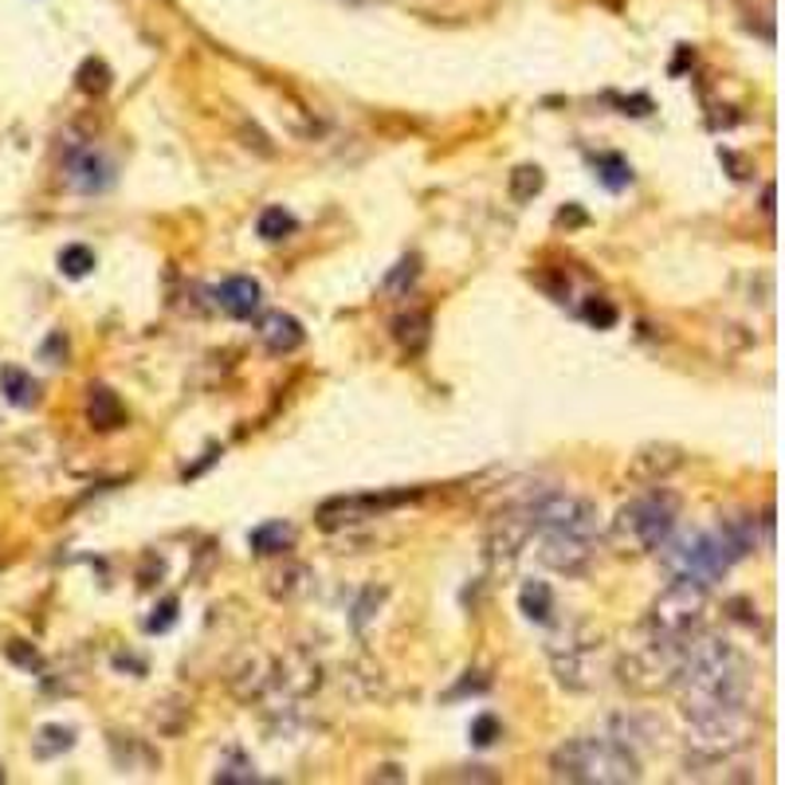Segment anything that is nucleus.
I'll list each match as a JSON object with an SVG mask.
<instances>
[{
    "mask_svg": "<svg viewBox=\"0 0 785 785\" xmlns=\"http://www.w3.org/2000/svg\"><path fill=\"white\" fill-rule=\"evenodd\" d=\"M173 621H177V601H173V597H165L162 606L154 609V617L145 621V629H150V632H170Z\"/></svg>",
    "mask_w": 785,
    "mask_h": 785,
    "instance_id": "nucleus-31",
    "label": "nucleus"
},
{
    "mask_svg": "<svg viewBox=\"0 0 785 785\" xmlns=\"http://www.w3.org/2000/svg\"><path fill=\"white\" fill-rule=\"evenodd\" d=\"M550 770L558 782L581 785H621L641 782V762L617 739H569L550 754Z\"/></svg>",
    "mask_w": 785,
    "mask_h": 785,
    "instance_id": "nucleus-2",
    "label": "nucleus"
},
{
    "mask_svg": "<svg viewBox=\"0 0 785 785\" xmlns=\"http://www.w3.org/2000/svg\"><path fill=\"white\" fill-rule=\"evenodd\" d=\"M707 586L699 581H687V578H672V586L652 601V613H648V632L656 641H691L699 636L707 624Z\"/></svg>",
    "mask_w": 785,
    "mask_h": 785,
    "instance_id": "nucleus-5",
    "label": "nucleus"
},
{
    "mask_svg": "<svg viewBox=\"0 0 785 785\" xmlns=\"http://www.w3.org/2000/svg\"><path fill=\"white\" fill-rule=\"evenodd\" d=\"M676 468H684V451L676 444H644L629 464V476L636 483H659V479H668Z\"/></svg>",
    "mask_w": 785,
    "mask_h": 785,
    "instance_id": "nucleus-11",
    "label": "nucleus"
},
{
    "mask_svg": "<svg viewBox=\"0 0 785 785\" xmlns=\"http://www.w3.org/2000/svg\"><path fill=\"white\" fill-rule=\"evenodd\" d=\"M538 562L550 566L554 574H586L593 562V542L586 534H569V531H538Z\"/></svg>",
    "mask_w": 785,
    "mask_h": 785,
    "instance_id": "nucleus-8",
    "label": "nucleus"
},
{
    "mask_svg": "<svg viewBox=\"0 0 785 785\" xmlns=\"http://www.w3.org/2000/svg\"><path fill=\"white\" fill-rule=\"evenodd\" d=\"M310 589V569L307 566H287L283 574H275L271 578V593L283 597V601H291V597H303Z\"/></svg>",
    "mask_w": 785,
    "mask_h": 785,
    "instance_id": "nucleus-23",
    "label": "nucleus"
},
{
    "mask_svg": "<svg viewBox=\"0 0 785 785\" xmlns=\"http://www.w3.org/2000/svg\"><path fill=\"white\" fill-rule=\"evenodd\" d=\"M656 554L659 562L668 566L672 578L699 581V586H715V581L727 578V569L734 566L715 531H684V534L672 531Z\"/></svg>",
    "mask_w": 785,
    "mask_h": 785,
    "instance_id": "nucleus-4",
    "label": "nucleus"
},
{
    "mask_svg": "<svg viewBox=\"0 0 785 785\" xmlns=\"http://www.w3.org/2000/svg\"><path fill=\"white\" fill-rule=\"evenodd\" d=\"M295 217H291L287 208L283 205H271V208H263L260 212V225H255V232L263 236V240H271V244H275V240H283V236H291L295 232Z\"/></svg>",
    "mask_w": 785,
    "mask_h": 785,
    "instance_id": "nucleus-22",
    "label": "nucleus"
},
{
    "mask_svg": "<svg viewBox=\"0 0 785 785\" xmlns=\"http://www.w3.org/2000/svg\"><path fill=\"white\" fill-rule=\"evenodd\" d=\"M75 746V731L72 727H59V722H52V727H40L36 742H32V750H36V759H55V754H64V750Z\"/></svg>",
    "mask_w": 785,
    "mask_h": 785,
    "instance_id": "nucleus-21",
    "label": "nucleus"
},
{
    "mask_svg": "<svg viewBox=\"0 0 785 785\" xmlns=\"http://www.w3.org/2000/svg\"><path fill=\"white\" fill-rule=\"evenodd\" d=\"M679 519V495L664 488L644 491L641 499H632L617 511L613 526H609V542L621 554H656L664 546Z\"/></svg>",
    "mask_w": 785,
    "mask_h": 785,
    "instance_id": "nucleus-3",
    "label": "nucleus"
},
{
    "mask_svg": "<svg viewBox=\"0 0 785 785\" xmlns=\"http://www.w3.org/2000/svg\"><path fill=\"white\" fill-rule=\"evenodd\" d=\"M593 170H597V181H601L606 189H613V193H621L624 185L632 181V165L624 162L621 154H597L593 157Z\"/></svg>",
    "mask_w": 785,
    "mask_h": 785,
    "instance_id": "nucleus-20",
    "label": "nucleus"
},
{
    "mask_svg": "<svg viewBox=\"0 0 785 785\" xmlns=\"http://www.w3.org/2000/svg\"><path fill=\"white\" fill-rule=\"evenodd\" d=\"M428 315L425 310H413V315H401L397 323H393V335H397V342L405 346L408 353H421L428 342Z\"/></svg>",
    "mask_w": 785,
    "mask_h": 785,
    "instance_id": "nucleus-19",
    "label": "nucleus"
},
{
    "mask_svg": "<svg viewBox=\"0 0 785 785\" xmlns=\"http://www.w3.org/2000/svg\"><path fill=\"white\" fill-rule=\"evenodd\" d=\"M715 534H719L722 550L731 562H742L754 546H759V519L750 515H719L715 523Z\"/></svg>",
    "mask_w": 785,
    "mask_h": 785,
    "instance_id": "nucleus-12",
    "label": "nucleus"
},
{
    "mask_svg": "<svg viewBox=\"0 0 785 785\" xmlns=\"http://www.w3.org/2000/svg\"><path fill=\"white\" fill-rule=\"evenodd\" d=\"M0 393H4L9 405H17V408H32L40 401L36 378H32L28 370H20V366H4V370H0Z\"/></svg>",
    "mask_w": 785,
    "mask_h": 785,
    "instance_id": "nucleus-16",
    "label": "nucleus"
},
{
    "mask_svg": "<svg viewBox=\"0 0 785 785\" xmlns=\"http://www.w3.org/2000/svg\"><path fill=\"white\" fill-rule=\"evenodd\" d=\"M531 523H534V534L538 531H569V534H586V538H597V506L589 499H578V495H538L531 499Z\"/></svg>",
    "mask_w": 785,
    "mask_h": 785,
    "instance_id": "nucleus-7",
    "label": "nucleus"
},
{
    "mask_svg": "<svg viewBox=\"0 0 785 785\" xmlns=\"http://www.w3.org/2000/svg\"><path fill=\"white\" fill-rule=\"evenodd\" d=\"M248 542H252L255 554H287L291 546H295V531H291L287 523H280V519H275V523L255 526Z\"/></svg>",
    "mask_w": 785,
    "mask_h": 785,
    "instance_id": "nucleus-18",
    "label": "nucleus"
},
{
    "mask_svg": "<svg viewBox=\"0 0 785 785\" xmlns=\"http://www.w3.org/2000/svg\"><path fill=\"white\" fill-rule=\"evenodd\" d=\"M679 691V707L687 719L727 711L746 704V664L742 656L719 636H691L679 664V676L672 684Z\"/></svg>",
    "mask_w": 785,
    "mask_h": 785,
    "instance_id": "nucleus-1",
    "label": "nucleus"
},
{
    "mask_svg": "<svg viewBox=\"0 0 785 785\" xmlns=\"http://www.w3.org/2000/svg\"><path fill=\"white\" fill-rule=\"evenodd\" d=\"M217 298L232 318H252L260 310V283L248 280V275H232V280L220 283Z\"/></svg>",
    "mask_w": 785,
    "mask_h": 785,
    "instance_id": "nucleus-15",
    "label": "nucleus"
},
{
    "mask_svg": "<svg viewBox=\"0 0 785 785\" xmlns=\"http://www.w3.org/2000/svg\"><path fill=\"white\" fill-rule=\"evenodd\" d=\"M519 609H523L526 621L550 624V617H554V589L546 586V581H526V586L519 589Z\"/></svg>",
    "mask_w": 785,
    "mask_h": 785,
    "instance_id": "nucleus-17",
    "label": "nucleus"
},
{
    "mask_svg": "<svg viewBox=\"0 0 785 785\" xmlns=\"http://www.w3.org/2000/svg\"><path fill=\"white\" fill-rule=\"evenodd\" d=\"M499 734H503V727H499L495 715H479V719L471 722V742H476V746H491Z\"/></svg>",
    "mask_w": 785,
    "mask_h": 785,
    "instance_id": "nucleus-29",
    "label": "nucleus"
},
{
    "mask_svg": "<svg viewBox=\"0 0 785 785\" xmlns=\"http://www.w3.org/2000/svg\"><path fill=\"white\" fill-rule=\"evenodd\" d=\"M87 421H90V428H99V433H110V428L127 425V405L118 401L115 389L90 385V389H87Z\"/></svg>",
    "mask_w": 785,
    "mask_h": 785,
    "instance_id": "nucleus-14",
    "label": "nucleus"
},
{
    "mask_svg": "<svg viewBox=\"0 0 785 785\" xmlns=\"http://www.w3.org/2000/svg\"><path fill=\"white\" fill-rule=\"evenodd\" d=\"M90 268H95V252L83 244H72L59 252V271H64L67 280H83V275H90Z\"/></svg>",
    "mask_w": 785,
    "mask_h": 785,
    "instance_id": "nucleus-25",
    "label": "nucleus"
},
{
    "mask_svg": "<svg viewBox=\"0 0 785 785\" xmlns=\"http://www.w3.org/2000/svg\"><path fill=\"white\" fill-rule=\"evenodd\" d=\"M67 185H72L75 193H87V197H95V193H107L110 181H115V173H110V162L102 154H95V150H75L72 157H67Z\"/></svg>",
    "mask_w": 785,
    "mask_h": 785,
    "instance_id": "nucleus-10",
    "label": "nucleus"
},
{
    "mask_svg": "<svg viewBox=\"0 0 785 785\" xmlns=\"http://www.w3.org/2000/svg\"><path fill=\"white\" fill-rule=\"evenodd\" d=\"M531 503V499H526ZM519 503L511 511L491 523V534H488V558L499 562V566H511V562L523 554V546L534 538V523H531V506Z\"/></svg>",
    "mask_w": 785,
    "mask_h": 785,
    "instance_id": "nucleus-9",
    "label": "nucleus"
},
{
    "mask_svg": "<svg viewBox=\"0 0 785 785\" xmlns=\"http://www.w3.org/2000/svg\"><path fill=\"white\" fill-rule=\"evenodd\" d=\"M4 652H9V659L12 664H20L24 672H36L44 659H40V652L32 648V644H24V641H12V644H4Z\"/></svg>",
    "mask_w": 785,
    "mask_h": 785,
    "instance_id": "nucleus-30",
    "label": "nucleus"
},
{
    "mask_svg": "<svg viewBox=\"0 0 785 785\" xmlns=\"http://www.w3.org/2000/svg\"><path fill=\"white\" fill-rule=\"evenodd\" d=\"M586 323L597 326V330H609V326H617V307L609 303V298H589L586 303Z\"/></svg>",
    "mask_w": 785,
    "mask_h": 785,
    "instance_id": "nucleus-28",
    "label": "nucleus"
},
{
    "mask_svg": "<svg viewBox=\"0 0 785 785\" xmlns=\"http://www.w3.org/2000/svg\"><path fill=\"white\" fill-rule=\"evenodd\" d=\"M542 185H546V177H542L538 165H519V170L511 173V197H515L519 205H526V200L538 197Z\"/></svg>",
    "mask_w": 785,
    "mask_h": 785,
    "instance_id": "nucleus-24",
    "label": "nucleus"
},
{
    "mask_svg": "<svg viewBox=\"0 0 785 785\" xmlns=\"http://www.w3.org/2000/svg\"><path fill=\"white\" fill-rule=\"evenodd\" d=\"M416 271H421V260H416V255H408V260H401L397 268H393V271H389V275H385V291H389V295H401V291H405V287H413Z\"/></svg>",
    "mask_w": 785,
    "mask_h": 785,
    "instance_id": "nucleus-27",
    "label": "nucleus"
},
{
    "mask_svg": "<svg viewBox=\"0 0 785 785\" xmlns=\"http://www.w3.org/2000/svg\"><path fill=\"white\" fill-rule=\"evenodd\" d=\"M762 208H766V212H774V189L762 193Z\"/></svg>",
    "mask_w": 785,
    "mask_h": 785,
    "instance_id": "nucleus-33",
    "label": "nucleus"
},
{
    "mask_svg": "<svg viewBox=\"0 0 785 785\" xmlns=\"http://www.w3.org/2000/svg\"><path fill=\"white\" fill-rule=\"evenodd\" d=\"M0 782H4V770H0Z\"/></svg>",
    "mask_w": 785,
    "mask_h": 785,
    "instance_id": "nucleus-34",
    "label": "nucleus"
},
{
    "mask_svg": "<svg viewBox=\"0 0 785 785\" xmlns=\"http://www.w3.org/2000/svg\"><path fill=\"white\" fill-rule=\"evenodd\" d=\"M303 323L295 315H283V310H271V315L260 318V342L268 346L271 353H291L303 346Z\"/></svg>",
    "mask_w": 785,
    "mask_h": 785,
    "instance_id": "nucleus-13",
    "label": "nucleus"
},
{
    "mask_svg": "<svg viewBox=\"0 0 785 785\" xmlns=\"http://www.w3.org/2000/svg\"><path fill=\"white\" fill-rule=\"evenodd\" d=\"M79 90H87V95H107L110 67L102 64V59H87V64L79 67Z\"/></svg>",
    "mask_w": 785,
    "mask_h": 785,
    "instance_id": "nucleus-26",
    "label": "nucleus"
},
{
    "mask_svg": "<svg viewBox=\"0 0 785 785\" xmlns=\"http://www.w3.org/2000/svg\"><path fill=\"white\" fill-rule=\"evenodd\" d=\"M750 742H754V719L746 715V704L699 715V719H691V731H687V750L707 762L734 759Z\"/></svg>",
    "mask_w": 785,
    "mask_h": 785,
    "instance_id": "nucleus-6",
    "label": "nucleus"
},
{
    "mask_svg": "<svg viewBox=\"0 0 785 785\" xmlns=\"http://www.w3.org/2000/svg\"><path fill=\"white\" fill-rule=\"evenodd\" d=\"M217 782H225V785H232V782H255V770H252V762L236 759L232 766H220V770H217Z\"/></svg>",
    "mask_w": 785,
    "mask_h": 785,
    "instance_id": "nucleus-32",
    "label": "nucleus"
}]
</instances>
